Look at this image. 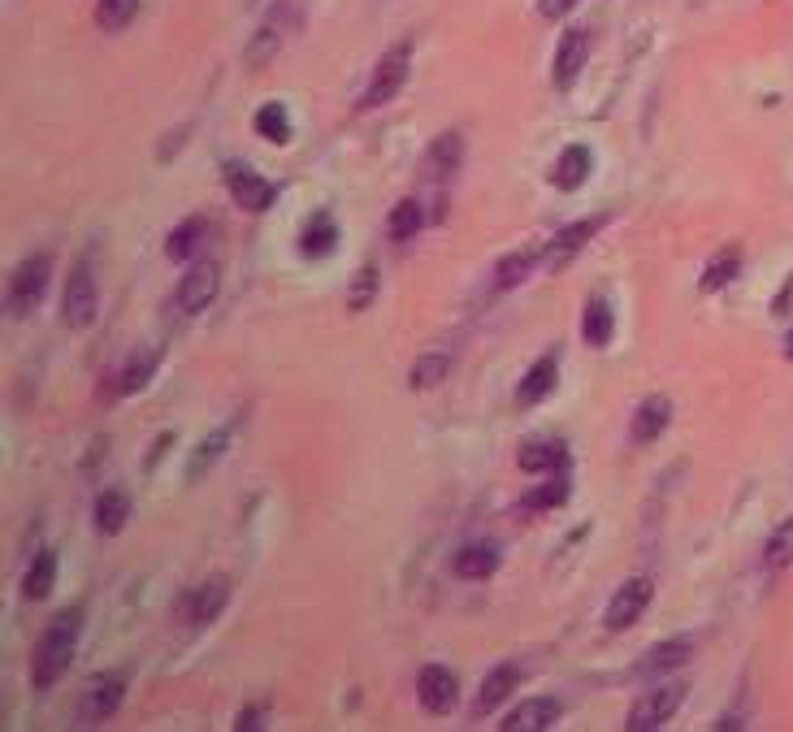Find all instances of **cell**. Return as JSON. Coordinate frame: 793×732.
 I'll return each mask as SVG.
<instances>
[{
  "instance_id": "cell-32",
  "label": "cell",
  "mask_w": 793,
  "mask_h": 732,
  "mask_svg": "<svg viewBox=\"0 0 793 732\" xmlns=\"http://www.w3.org/2000/svg\"><path fill=\"white\" fill-rule=\"evenodd\" d=\"M568 503V481L564 477H551V481H542L533 494H525V503H520V512L525 516H538V512H551V507H564Z\"/></svg>"
},
{
  "instance_id": "cell-8",
  "label": "cell",
  "mask_w": 793,
  "mask_h": 732,
  "mask_svg": "<svg viewBox=\"0 0 793 732\" xmlns=\"http://www.w3.org/2000/svg\"><path fill=\"white\" fill-rule=\"evenodd\" d=\"M217 291H221L217 265L200 260V265H191L187 273H182V282H178V308L187 312V317H195V312H204L208 304H213Z\"/></svg>"
},
{
  "instance_id": "cell-30",
  "label": "cell",
  "mask_w": 793,
  "mask_h": 732,
  "mask_svg": "<svg viewBox=\"0 0 793 732\" xmlns=\"http://www.w3.org/2000/svg\"><path fill=\"white\" fill-rule=\"evenodd\" d=\"M793 564V516H785L780 525L772 529V538L763 546V568L767 572H785Z\"/></svg>"
},
{
  "instance_id": "cell-29",
  "label": "cell",
  "mask_w": 793,
  "mask_h": 732,
  "mask_svg": "<svg viewBox=\"0 0 793 732\" xmlns=\"http://www.w3.org/2000/svg\"><path fill=\"white\" fill-rule=\"evenodd\" d=\"M737 269H741V252H737V247H724V252H715L711 260H707V269H702V291H724V286L728 282H733L737 278Z\"/></svg>"
},
{
  "instance_id": "cell-37",
  "label": "cell",
  "mask_w": 793,
  "mask_h": 732,
  "mask_svg": "<svg viewBox=\"0 0 793 732\" xmlns=\"http://www.w3.org/2000/svg\"><path fill=\"white\" fill-rule=\"evenodd\" d=\"M135 13H139V0H96V22L104 31H122Z\"/></svg>"
},
{
  "instance_id": "cell-11",
  "label": "cell",
  "mask_w": 793,
  "mask_h": 732,
  "mask_svg": "<svg viewBox=\"0 0 793 732\" xmlns=\"http://www.w3.org/2000/svg\"><path fill=\"white\" fill-rule=\"evenodd\" d=\"M689 655H694V642H689V637H672V642L650 646L646 655L633 663V676H642V681H663L668 672L685 668Z\"/></svg>"
},
{
  "instance_id": "cell-41",
  "label": "cell",
  "mask_w": 793,
  "mask_h": 732,
  "mask_svg": "<svg viewBox=\"0 0 793 732\" xmlns=\"http://www.w3.org/2000/svg\"><path fill=\"white\" fill-rule=\"evenodd\" d=\"M785 356L793 360V330H789V338H785Z\"/></svg>"
},
{
  "instance_id": "cell-38",
  "label": "cell",
  "mask_w": 793,
  "mask_h": 732,
  "mask_svg": "<svg viewBox=\"0 0 793 732\" xmlns=\"http://www.w3.org/2000/svg\"><path fill=\"white\" fill-rule=\"evenodd\" d=\"M373 291H377V269L364 265V269L356 273V282H351V291H347L351 312H364V308H369V304H373Z\"/></svg>"
},
{
  "instance_id": "cell-17",
  "label": "cell",
  "mask_w": 793,
  "mask_h": 732,
  "mask_svg": "<svg viewBox=\"0 0 793 732\" xmlns=\"http://www.w3.org/2000/svg\"><path fill=\"white\" fill-rule=\"evenodd\" d=\"M525 681V668L520 663H499L486 681H481V694H477V715H490L494 707H503L512 698V689Z\"/></svg>"
},
{
  "instance_id": "cell-1",
  "label": "cell",
  "mask_w": 793,
  "mask_h": 732,
  "mask_svg": "<svg viewBox=\"0 0 793 732\" xmlns=\"http://www.w3.org/2000/svg\"><path fill=\"white\" fill-rule=\"evenodd\" d=\"M78 637H83V611H61V616L48 620L44 637L35 646V663H31V681L35 689H52L65 676V668L74 663V650H78Z\"/></svg>"
},
{
  "instance_id": "cell-5",
  "label": "cell",
  "mask_w": 793,
  "mask_h": 732,
  "mask_svg": "<svg viewBox=\"0 0 793 732\" xmlns=\"http://www.w3.org/2000/svg\"><path fill=\"white\" fill-rule=\"evenodd\" d=\"M100 295H96V278H91V265H74L70 282H65V299H61V321L70 330H87L96 321Z\"/></svg>"
},
{
  "instance_id": "cell-7",
  "label": "cell",
  "mask_w": 793,
  "mask_h": 732,
  "mask_svg": "<svg viewBox=\"0 0 793 732\" xmlns=\"http://www.w3.org/2000/svg\"><path fill=\"white\" fill-rule=\"evenodd\" d=\"M226 187L234 195V204L247 208V213H265V208L273 204V195H278V187H273L269 178H260L256 169H247L239 161L226 165Z\"/></svg>"
},
{
  "instance_id": "cell-33",
  "label": "cell",
  "mask_w": 793,
  "mask_h": 732,
  "mask_svg": "<svg viewBox=\"0 0 793 732\" xmlns=\"http://www.w3.org/2000/svg\"><path fill=\"white\" fill-rule=\"evenodd\" d=\"M230 434H234V429H230V425H221V429H217V434H208V438L200 442V451H195V455H191V468H187V477H191V481H200V477L208 473V468H213V464L221 460V451H226V442H230Z\"/></svg>"
},
{
  "instance_id": "cell-15",
  "label": "cell",
  "mask_w": 793,
  "mask_h": 732,
  "mask_svg": "<svg viewBox=\"0 0 793 732\" xmlns=\"http://www.w3.org/2000/svg\"><path fill=\"white\" fill-rule=\"evenodd\" d=\"M559 715H564L559 698H529V702H520L499 728L503 732H542V728H555Z\"/></svg>"
},
{
  "instance_id": "cell-34",
  "label": "cell",
  "mask_w": 793,
  "mask_h": 732,
  "mask_svg": "<svg viewBox=\"0 0 793 732\" xmlns=\"http://www.w3.org/2000/svg\"><path fill=\"white\" fill-rule=\"evenodd\" d=\"M338 247V230H334V221L330 217H317V221H308V230H304V239H299V252L304 256H330Z\"/></svg>"
},
{
  "instance_id": "cell-36",
  "label": "cell",
  "mask_w": 793,
  "mask_h": 732,
  "mask_svg": "<svg viewBox=\"0 0 793 732\" xmlns=\"http://www.w3.org/2000/svg\"><path fill=\"white\" fill-rule=\"evenodd\" d=\"M256 130L269 143H286V139H291V117H286L282 104H265V109L256 113Z\"/></svg>"
},
{
  "instance_id": "cell-13",
  "label": "cell",
  "mask_w": 793,
  "mask_h": 732,
  "mask_svg": "<svg viewBox=\"0 0 793 732\" xmlns=\"http://www.w3.org/2000/svg\"><path fill=\"white\" fill-rule=\"evenodd\" d=\"M585 57H590V31H585V26H572V31H564V39H559V48H555V70H551L555 87L577 83Z\"/></svg>"
},
{
  "instance_id": "cell-39",
  "label": "cell",
  "mask_w": 793,
  "mask_h": 732,
  "mask_svg": "<svg viewBox=\"0 0 793 732\" xmlns=\"http://www.w3.org/2000/svg\"><path fill=\"white\" fill-rule=\"evenodd\" d=\"M538 5H542V18H564V13H572V9H577V0H538Z\"/></svg>"
},
{
  "instance_id": "cell-12",
  "label": "cell",
  "mask_w": 793,
  "mask_h": 732,
  "mask_svg": "<svg viewBox=\"0 0 793 732\" xmlns=\"http://www.w3.org/2000/svg\"><path fill=\"white\" fill-rule=\"evenodd\" d=\"M598 226H603V221H598V217H585V221H572V226H564V230H559L551 243L542 247V265L551 269V273H555V269H564L568 260L577 256L581 247H585V243H590L594 234H598Z\"/></svg>"
},
{
  "instance_id": "cell-35",
  "label": "cell",
  "mask_w": 793,
  "mask_h": 732,
  "mask_svg": "<svg viewBox=\"0 0 793 732\" xmlns=\"http://www.w3.org/2000/svg\"><path fill=\"white\" fill-rule=\"evenodd\" d=\"M533 273V256L529 252H512L499 260V269H494V291H512Z\"/></svg>"
},
{
  "instance_id": "cell-24",
  "label": "cell",
  "mask_w": 793,
  "mask_h": 732,
  "mask_svg": "<svg viewBox=\"0 0 793 732\" xmlns=\"http://www.w3.org/2000/svg\"><path fill=\"white\" fill-rule=\"evenodd\" d=\"M130 516V499L126 490H104L96 499V533H104V538H113V533H122Z\"/></svg>"
},
{
  "instance_id": "cell-18",
  "label": "cell",
  "mask_w": 793,
  "mask_h": 732,
  "mask_svg": "<svg viewBox=\"0 0 793 732\" xmlns=\"http://www.w3.org/2000/svg\"><path fill=\"white\" fill-rule=\"evenodd\" d=\"M555 386H559V360H555V356H542V360L525 373V382L516 386V403H520V408H533V403L551 399Z\"/></svg>"
},
{
  "instance_id": "cell-4",
  "label": "cell",
  "mask_w": 793,
  "mask_h": 732,
  "mask_svg": "<svg viewBox=\"0 0 793 732\" xmlns=\"http://www.w3.org/2000/svg\"><path fill=\"white\" fill-rule=\"evenodd\" d=\"M48 273H52V256L39 252V256H26L9 278V312L13 317H26L31 308H39V299L48 291Z\"/></svg>"
},
{
  "instance_id": "cell-28",
  "label": "cell",
  "mask_w": 793,
  "mask_h": 732,
  "mask_svg": "<svg viewBox=\"0 0 793 732\" xmlns=\"http://www.w3.org/2000/svg\"><path fill=\"white\" fill-rule=\"evenodd\" d=\"M581 334H585V343H590V347H607L611 343V334H616V317H611L607 299H590V308H585V317H581Z\"/></svg>"
},
{
  "instance_id": "cell-26",
  "label": "cell",
  "mask_w": 793,
  "mask_h": 732,
  "mask_svg": "<svg viewBox=\"0 0 793 732\" xmlns=\"http://www.w3.org/2000/svg\"><path fill=\"white\" fill-rule=\"evenodd\" d=\"M52 585H57V555H52V551H39V559H35L31 568H26V577H22V598L39 603V598L52 594Z\"/></svg>"
},
{
  "instance_id": "cell-2",
  "label": "cell",
  "mask_w": 793,
  "mask_h": 732,
  "mask_svg": "<svg viewBox=\"0 0 793 732\" xmlns=\"http://www.w3.org/2000/svg\"><path fill=\"white\" fill-rule=\"evenodd\" d=\"M681 702H685V681H659L655 689H646V694L629 707L624 728L629 732H659L676 711H681Z\"/></svg>"
},
{
  "instance_id": "cell-6",
  "label": "cell",
  "mask_w": 793,
  "mask_h": 732,
  "mask_svg": "<svg viewBox=\"0 0 793 732\" xmlns=\"http://www.w3.org/2000/svg\"><path fill=\"white\" fill-rule=\"evenodd\" d=\"M650 598H655V585H650V577L624 581L620 590L611 594V603H607V629H611V633L633 629V624L642 620V611L650 607Z\"/></svg>"
},
{
  "instance_id": "cell-40",
  "label": "cell",
  "mask_w": 793,
  "mask_h": 732,
  "mask_svg": "<svg viewBox=\"0 0 793 732\" xmlns=\"http://www.w3.org/2000/svg\"><path fill=\"white\" fill-rule=\"evenodd\" d=\"M256 720H260V711H256V707H252V711H239V724H234V728H260Z\"/></svg>"
},
{
  "instance_id": "cell-14",
  "label": "cell",
  "mask_w": 793,
  "mask_h": 732,
  "mask_svg": "<svg viewBox=\"0 0 793 732\" xmlns=\"http://www.w3.org/2000/svg\"><path fill=\"white\" fill-rule=\"evenodd\" d=\"M230 603V581L226 577H208L204 585H195L187 598V620L200 629V624H213Z\"/></svg>"
},
{
  "instance_id": "cell-27",
  "label": "cell",
  "mask_w": 793,
  "mask_h": 732,
  "mask_svg": "<svg viewBox=\"0 0 793 732\" xmlns=\"http://www.w3.org/2000/svg\"><path fill=\"white\" fill-rule=\"evenodd\" d=\"M520 468L525 473H564L568 468V451L559 442H533L520 451Z\"/></svg>"
},
{
  "instance_id": "cell-3",
  "label": "cell",
  "mask_w": 793,
  "mask_h": 732,
  "mask_svg": "<svg viewBox=\"0 0 793 732\" xmlns=\"http://www.w3.org/2000/svg\"><path fill=\"white\" fill-rule=\"evenodd\" d=\"M408 70H412V44L403 39V44H395L382 61H377V70H373V78H369V91H364L360 109H382V104L395 100L399 87L408 83Z\"/></svg>"
},
{
  "instance_id": "cell-10",
  "label": "cell",
  "mask_w": 793,
  "mask_h": 732,
  "mask_svg": "<svg viewBox=\"0 0 793 732\" xmlns=\"http://www.w3.org/2000/svg\"><path fill=\"white\" fill-rule=\"evenodd\" d=\"M122 694H126L122 676H96V681L83 689V698H78V720H83V724H104L117 707H122Z\"/></svg>"
},
{
  "instance_id": "cell-23",
  "label": "cell",
  "mask_w": 793,
  "mask_h": 732,
  "mask_svg": "<svg viewBox=\"0 0 793 732\" xmlns=\"http://www.w3.org/2000/svg\"><path fill=\"white\" fill-rule=\"evenodd\" d=\"M421 226H425V204L421 200H399L395 208H390V217H386V230H390V239H395V243L416 239Z\"/></svg>"
},
{
  "instance_id": "cell-19",
  "label": "cell",
  "mask_w": 793,
  "mask_h": 732,
  "mask_svg": "<svg viewBox=\"0 0 793 732\" xmlns=\"http://www.w3.org/2000/svg\"><path fill=\"white\" fill-rule=\"evenodd\" d=\"M156 364H161V351L156 347H148V351H135V356H130L122 369H117L113 377V395H139L143 386L152 382V373H156Z\"/></svg>"
},
{
  "instance_id": "cell-20",
  "label": "cell",
  "mask_w": 793,
  "mask_h": 732,
  "mask_svg": "<svg viewBox=\"0 0 793 732\" xmlns=\"http://www.w3.org/2000/svg\"><path fill=\"white\" fill-rule=\"evenodd\" d=\"M455 577H464V581H486L494 568H499V546H490V542H468L464 551H455Z\"/></svg>"
},
{
  "instance_id": "cell-9",
  "label": "cell",
  "mask_w": 793,
  "mask_h": 732,
  "mask_svg": "<svg viewBox=\"0 0 793 732\" xmlns=\"http://www.w3.org/2000/svg\"><path fill=\"white\" fill-rule=\"evenodd\" d=\"M416 698H421V707L429 715H451L455 702H460V681H455V672L447 668H421V676H416Z\"/></svg>"
},
{
  "instance_id": "cell-25",
  "label": "cell",
  "mask_w": 793,
  "mask_h": 732,
  "mask_svg": "<svg viewBox=\"0 0 793 732\" xmlns=\"http://www.w3.org/2000/svg\"><path fill=\"white\" fill-rule=\"evenodd\" d=\"M204 239H208V221H204V217H191V221H182V226L169 234L165 256H169V260H191V256L204 247Z\"/></svg>"
},
{
  "instance_id": "cell-21",
  "label": "cell",
  "mask_w": 793,
  "mask_h": 732,
  "mask_svg": "<svg viewBox=\"0 0 793 732\" xmlns=\"http://www.w3.org/2000/svg\"><path fill=\"white\" fill-rule=\"evenodd\" d=\"M590 169H594V156H590V148H568V152H559V161H555V169H551V182L559 191H581L585 187V178H590Z\"/></svg>"
},
{
  "instance_id": "cell-16",
  "label": "cell",
  "mask_w": 793,
  "mask_h": 732,
  "mask_svg": "<svg viewBox=\"0 0 793 732\" xmlns=\"http://www.w3.org/2000/svg\"><path fill=\"white\" fill-rule=\"evenodd\" d=\"M668 421H672V399H663V395H650V399H642V403H637L629 438L637 442V447H646V442H655V438L663 434V429H668Z\"/></svg>"
},
{
  "instance_id": "cell-22",
  "label": "cell",
  "mask_w": 793,
  "mask_h": 732,
  "mask_svg": "<svg viewBox=\"0 0 793 732\" xmlns=\"http://www.w3.org/2000/svg\"><path fill=\"white\" fill-rule=\"evenodd\" d=\"M460 161H464V139L460 135H438L434 143H429V152H425V169L434 178H451L455 169H460Z\"/></svg>"
},
{
  "instance_id": "cell-31",
  "label": "cell",
  "mask_w": 793,
  "mask_h": 732,
  "mask_svg": "<svg viewBox=\"0 0 793 732\" xmlns=\"http://www.w3.org/2000/svg\"><path fill=\"white\" fill-rule=\"evenodd\" d=\"M447 373H451V351H425V356L412 364L408 386H412V390H434Z\"/></svg>"
}]
</instances>
